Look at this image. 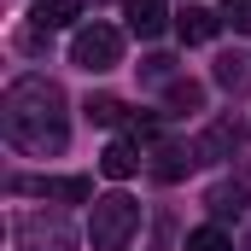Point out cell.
Here are the masks:
<instances>
[{"instance_id": "3", "label": "cell", "mask_w": 251, "mask_h": 251, "mask_svg": "<svg viewBox=\"0 0 251 251\" xmlns=\"http://www.w3.org/2000/svg\"><path fill=\"white\" fill-rule=\"evenodd\" d=\"M70 59L82 64L88 76L117 70V64H123V35H117L111 24H82V29L70 35Z\"/></svg>"}, {"instance_id": "8", "label": "cell", "mask_w": 251, "mask_h": 251, "mask_svg": "<svg viewBox=\"0 0 251 251\" xmlns=\"http://www.w3.org/2000/svg\"><path fill=\"white\" fill-rule=\"evenodd\" d=\"M100 170H105L111 181H128V176H140V146H134V140H111V146L100 152Z\"/></svg>"}, {"instance_id": "9", "label": "cell", "mask_w": 251, "mask_h": 251, "mask_svg": "<svg viewBox=\"0 0 251 251\" xmlns=\"http://www.w3.org/2000/svg\"><path fill=\"white\" fill-rule=\"evenodd\" d=\"M246 146V123H234V117H222V123L210 128L204 140H199V158H216V152H240Z\"/></svg>"}, {"instance_id": "1", "label": "cell", "mask_w": 251, "mask_h": 251, "mask_svg": "<svg viewBox=\"0 0 251 251\" xmlns=\"http://www.w3.org/2000/svg\"><path fill=\"white\" fill-rule=\"evenodd\" d=\"M0 128L24 158H53L70 140V111H64V88L47 76H18L6 88L0 105Z\"/></svg>"}, {"instance_id": "2", "label": "cell", "mask_w": 251, "mask_h": 251, "mask_svg": "<svg viewBox=\"0 0 251 251\" xmlns=\"http://www.w3.org/2000/svg\"><path fill=\"white\" fill-rule=\"evenodd\" d=\"M134 228H140V204H134L128 193L94 199V216H88V240H94V251H128Z\"/></svg>"}, {"instance_id": "18", "label": "cell", "mask_w": 251, "mask_h": 251, "mask_svg": "<svg viewBox=\"0 0 251 251\" xmlns=\"http://www.w3.org/2000/svg\"><path fill=\"white\" fill-rule=\"evenodd\" d=\"M158 134V117H128V140H152Z\"/></svg>"}, {"instance_id": "16", "label": "cell", "mask_w": 251, "mask_h": 251, "mask_svg": "<svg viewBox=\"0 0 251 251\" xmlns=\"http://www.w3.org/2000/svg\"><path fill=\"white\" fill-rule=\"evenodd\" d=\"M240 76H246L240 59H216V82H222V88H240Z\"/></svg>"}, {"instance_id": "19", "label": "cell", "mask_w": 251, "mask_h": 251, "mask_svg": "<svg viewBox=\"0 0 251 251\" xmlns=\"http://www.w3.org/2000/svg\"><path fill=\"white\" fill-rule=\"evenodd\" d=\"M240 251H251V234H246V246H240Z\"/></svg>"}, {"instance_id": "17", "label": "cell", "mask_w": 251, "mask_h": 251, "mask_svg": "<svg viewBox=\"0 0 251 251\" xmlns=\"http://www.w3.org/2000/svg\"><path fill=\"white\" fill-rule=\"evenodd\" d=\"M228 24L251 35V0H228Z\"/></svg>"}, {"instance_id": "4", "label": "cell", "mask_w": 251, "mask_h": 251, "mask_svg": "<svg viewBox=\"0 0 251 251\" xmlns=\"http://www.w3.org/2000/svg\"><path fill=\"white\" fill-rule=\"evenodd\" d=\"M18 246L24 251H70V228L59 216H24L18 222Z\"/></svg>"}, {"instance_id": "13", "label": "cell", "mask_w": 251, "mask_h": 251, "mask_svg": "<svg viewBox=\"0 0 251 251\" xmlns=\"http://www.w3.org/2000/svg\"><path fill=\"white\" fill-rule=\"evenodd\" d=\"M164 105H170L176 117H187V111H199V105H204V88H199V82H170Z\"/></svg>"}, {"instance_id": "5", "label": "cell", "mask_w": 251, "mask_h": 251, "mask_svg": "<svg viewBox=\"0 0 251 251\" xmlns=\"http://www.w3.org/2000/svg\"><path fill=\"white\" fill-rule=\"evenodd\" d=\"M193 164H199V146H158L146 170H152L158 181H181V176H187Z\"/></svg>"}, {"instance_id": "12", "label": "cell", "mask_w": 251, "mask_h": 251, "mask_svg": "<svg viewBox=\"0 0 251 251\" xmlns=\"http://www.w3.org/2000/svg\"><path fill=\"white\" fill-rule=\"evenodd\" d=\"M76 12H82V0H41L35 29H64V24H76Z\"/></svg>"}, {"instance_id": "15", "label": "cell", "mask_w": 251, "mask_h": 251, "mask_svg": "<svg viewBox=\"0 0 251 251\" xmlns=\"http://www.w3.org/2000/svg\"><path fill=\"white\" fill-rule=\"evenodd\" d=\"M88 117H94V123H128L123 100H111V94H100V100H88Z\"/></svg>"}, {"instance_id": "6", "label": "cell", "mask_w": 251, "mask_h": 251, "mask_svg": "<svg viewBox=\"0 0 251 251\" xmlns=\"http://www.w3.org/2000/svg\"><path fill=\"white\" fill-rule=\"evenodd\" d=\"M12 193H47V199L82 204V199H94V181H82V176H59V181H12Z\"/></svg>"}, {"instance_id": "14", "label": "cell", "mask_w": 251, "mask_h": 251, "mask_svg": "<svg viewBox=\"0 0 251 251\" xmlns=\"http://www.w3.org/2000/svg\"><path fill=\"white\" fill-rule=\"evenodd\" d=\"M187 251H234V240H228L216 222H204V228H193V234H187Z\"/></svg>"}, {"instance_id": "7", "label": "cell", "mask_w": 251, "mask_h": 251, "mask_svg": "<svg viewBox=\"0 0 251 251\" xmlns=\"http://www.w3.org/2000/svg\"><path fill=\"white\" fill-rule=\"evenodd\" d=\"M176 29H181V41H187V47H204V41H216L222 18H216L210 6H187V12L176 18Z\"/></svg>"}, {"instance_id": "11", "label": "cell", "mask_w": 251, "mask_h": 251, "mask_svg": "<svg viewBox=\"0 0 251 251\" xmlns=\"http://www.w3.org/2000/svg\"><path fill=\"white\" fill-rule=\"evenodd\" d=\"M246 199H251V176H240V181H222V187H210V210H216V216H228V210L240 216V210H246Z\"/></svg>"}, {"instance_id": "10", "label": "cell", "mask_w": 251, "mask_h": 251, "mask_svg": "<svg viewBox=\"0 0 251 251\" xmlns=\"http://www.w3.org/2000/svg\"><path fill=\"white\" fill-rule=\"evenodd\" d=\"M128 29H134L140 41L164 35V0H128Z\"/></svg>"}]
</instances>
